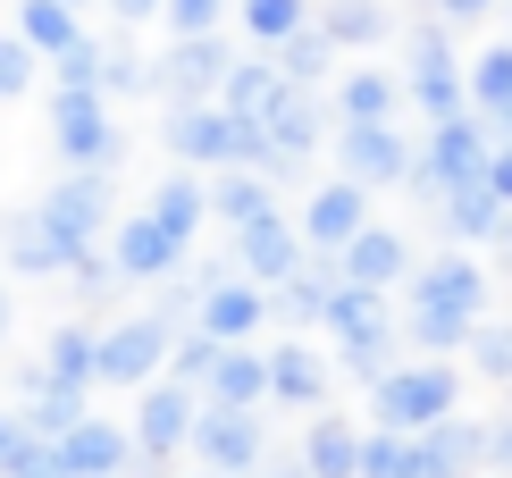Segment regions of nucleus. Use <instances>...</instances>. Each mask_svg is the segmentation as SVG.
<instances>
[{
    "label": "nucleus",
    "mask_w": 512,
    "mask_h": 478,
    "mask_svg": "<svg viewBox=\"0 0 512 478\" xmlns=\"http://www.w3.org/2000/svg\"><path fill=\"white\" fill-rule=\"evenodd\" d=\"M194 462L210 478H252L261 470V411H219V403H202V420H194Z\"/></svg>",
    "instance_id": "nucleus-8"
},
{
    "label": "nucleus",
    "mask_w": 512,
    "mask_h": 478,
    "mask_svg": "<svg viewBox=\"0 0 512 478\" xmlns=\"http://www.w3.org/2000/svg\"><path fill=\"white\" fill-rule=\"evenodd\" d=\"M336 160H345V177H353V185H370V193H378V185H403V177H412L420 151L395 135V118H370V126H345V135H336Z\"/></svg>",
    "instance_id": "nucleus-13"
},
{
    "label": "nucleus",
    "mask_w": 512,
    "mask_h": 478,
    "mask_svg": "<svg viewBox=\"0 0 512 478\" xmlns=\"http://www.w3.org/2000/svg\"><path fill=\"white\" fill-rule=\"evenodd\" d=\"M26 51H42V68H51L59 51H76L84 42V9L76 0H17V26H9Z\"/></svg>",
    "instance_id": "nucleus-23"
},
{
    "label": "nucleus",
    "mask_w": 512,
    "mask_h": 478,
    "mask_svg": "<svg viewBox=\"0 0 512 478\" xmlns=\"http://www.w3.org/2000/svg\"><path fill=\"white\" fill-rule=\"evenodd\" d=\"M471 101H479L487 118L512 110V42H487V51L471 59Z\"/></svg>",
    "instance_id": "nucleus-36"
},
{
    "label": "nucleus",
    "mask_w": 512,
    "mask_h": 478,
    "mask_svg": "<svg viewBox=\"0 0 512 478\" xmlns=\"http://www.w3.org/2000/svg\"><path fill=\"white\" fill-rule=\"evenodd\" d=\"M471 328H479V319H454V311H412V344H420V353H454V344H471Z\"/></svg>",
    "instance_id": "nucleus-39"
},
{
    "label": "nucleus",
    "mask_w": 512,
    "mask_h": 478,
    "mask_svg": "<svg viewBox=\"0 0 512 478\" xmlns=\"http://www.w3.org/2000/svg\"><path fill=\"white\" fill-rule=\"evenodd\" d=\"M504 252H512V227H504Z\"/></svg>",
    "instance_id": "nucleus-52"
},
{
    "label": "nucleus",
    "mask_w": 512,
    "mask_h": 478,
    "mask_svg": "<svg viewBox=\"0 0 512 478\" xmlns=\"http://www.w3.org/2000/svg\"><path fill=\"white\" fill-rule=\"evenodd\" d=\"M101 93H110V101L152 93V59H143V51H101Z\"/></svg>",
    "instance_id": "nucleus-41"
},
{
    "label": "nucleus",
    "mask_w": 512,
    "mask_h": 478,
    "mask_svg": "<svg viewBox=\"0 0 512 478\" xmlns=\"http://www.w3.org/2000/svg\"><path fill=\"white\" fill-rule=\"evenodd\" d=\"M437 9H445V17H479L487 0H437Z\"/></svg>",
    "instance_id": "nucleus-51"
},
{
    "label": "nucleus",
    "mask_w": 512,
    "mask_h": 478,
    "mask_svg": "<svg viewBox=\"0 0 512 478\" xmlns=\"http://www.w3.org/2000/svg\"><path fill=\"white\" fill-rule=\"evenodd\" d=\"M194 328L202 336H219V344H252L269 328V286H252V277H236V269H210V286H202V302H194Z\"/></svg>",
    "instance_id": "nucleus-11"
},
{
    "label": "nucleus",
    "mask_w": 512,
    "mask_h": 478,
    "mask_svg": "<svg viewBox=\"0 0 512 478\" xmlns=\"http://www.w3.org/2000/svg\"><path fill=\"white\" fill-rule=\"evenodd\" d=\"M110 260H118L126 286H160V277H177L185 260H194V244H177V235H168L152 210H135V219L110 227Z\"/></svg>",
    "instance_id": "nucleus-10"
},
{
    "label": "nucleus",
    "mask_w": 512,
    "mask_h": 478,
    "mask_svg": "<svg viewBox=\"0 0 512 478\" xmlns=\"http://www.w3.org/2000/svg\"><path fill=\"white\" fill-rule=\"evenodd\" d=\"M101 9H110V17H118V26H152V17L168 9V0H101Z\"/></svg>",
    "instance_id": "nucleus-46"
},
{
    "label": "nucleus",
    "mask_w": 512,
    "mask_h": 478,
    "mask_svg": "<svg viewBox=\"0 0 512 478\" xmlns=\"http://www.w3.org/2000/svg\"><path fill=\"white\" fill-rule=\"evenodd\" d=\"M336 277H345V286H370V294H387V286H403V277H412V244H403L395 227H361L345 252H336Z\"/></svg>",
    "instance_id": "nucleus-17"
},
{
    "label": "nucleus",
    "mask_w": 512,
    "mask_h": 478,
    "mask_svg": "<svg viewBox=\"0 0 512 478\" xmlns=\"http://www.w3.org/2000/svg\"><path fill=\"white\" fill-rule=\"evenodd\" d=\"M143 210H152V219L177 235V244H194V235H202V219H210V185L194 177V168H168V177L143 193Z\"/></svg>",
    "instance_id": "nucleus-24"
},
{
    "label": "nucleus",
    "mask_w": 512,
    "mask_h": 478,
    "mask_svg": "<svg viewBox=\"0 0 512 478\" xmlns=\"http://www.w3.org/2000/svg\"><path fill=\"white\" fill-rule=\"evenodd\" d=\"M219 353H227L219 336H202V328H177V344H168V378L202 395V386H210V369H219Z\"/></svg>",
    "instance_id": "nucleus-37"
},
{
    "label": "nucleus",
    "mask_w": 512,
    "mask_h": 478,
    "mask_svg": "<svg viewBox=\"0 0 512 478\" xmlns=\"http://www.w3.org/2000/svg\"><path fill=\"white\" fill-rule=\"evenodd\" d=\"M471 353L487 378H512V328H471Z\"/></svg>",
    "instance_id": "nucleus-45"
},
{
    "label": "nucleus",
    "mask_w": 512,
    "mask_h": 478,
    "mask_svg": "<svg viewBox=\"0 0 512 478\" xmlns=\"http://www.w3.org/2000/svg\"><path fill=\"white\" fill-rule=\"evenodd\" d=\"M462 93H471V84H462L454 51H445V34H437V26H420V34H412V101L429 110V126H437V118H454V110H462Z\"/></svg>",
    "instance_id": "nucleus-19"
},
{
    "label": "nucleus",
    "mask_w": 512,
    "mask_h": 478,
    "mask_svg": "<svg viewBox=\"0 0 512 478\" xmlns=\"http://www.w3.org/2000/svg\"><path fill=\"white\" fill-rule=\"evenodd\" d=\"M84 411H93V386H76V378H42V369H34V403H26V420H17V428H26V437H42V445H59V437L84 420Z\"/></svg>",
    "instance_id": "nucleus-25"
},
{
    "label": "nucleus",
    "mask_w": 512,
    "mask_h": 478,
    "mask_svg": "<svg viewBox=\"0 0 512 478\" xmlns=\"http://www.w3.org/2000/svg\"><path fill=\"white\" fill-rule=\"evenodd\" d=\"M303 252H311V244H303V227L277 210V219H261V227H244V235H236V277H252V286H269V294H277L294 269H303Z\"/></svg>",
    "instance_id": "nucleus-16"
},
{
    "label": "nucleus",
    "mask_w": 512,
    "mask_h": 478,
    "mask_svg": "<svg viewBox=\"0 0 512 478\" xmlns=\"http://www.w3.org/2000/svg\"><path fill=\"white\" fill-rule=\"evenodd\" d=\"M202 403H219V411H261V403H269V353L227 344L219 369H210V386H202Z\"/></svg>",
    "instance_id": "nucleus-22"
},
{
    "label": "nucleus",
    "mask_w": 512,
    "mask_h": 478,
    "mask_svg": "<svg viewBox=\"0 0 512 478\" xmlns=\"http://www.w3.org/2000/svg\"><path fill=\"white\" fill-rule=\"evenodd\" d=\"M34 76H42V51H26L17 34H0V101H26Z\"/></svg>",
    "instance_id": "nucleus-40"
},
{
    "label": "nucleus",
    "mask_w": 512,
    "mask_h": 478,
    "mask_svg": "<svg viewBox=\"0 0 512 478\" xmlns=\"http://www.w3.org/2000/svg\"><path fill=\"white\" fill-rule=\"evenodd\" d=\"M17 437H26V428H17L9 411H0V470H9V453H17Z\"/></svg>",
    "instance_id": "nucleus-50"
},
{
    "label": "nucleus",
    "mask_w": 512,
    "mask_h": 478,
    "mask_svg": "<svg viewBox=\"0 0 512 478\" xmlns=\"http://www.w3.org/2000/svg\"><path fill=\"white\" fill-rule=\"evenodd\" d=\"M0 478H68V470H59V445L17 437V453H9V470H0Z\"/></svg>",
    "instance_id": "nucleus-44"
},
{
    "label": "nucleus",
    "mask_w": 512,
    "mask_h": 478,
    "mask_svg": "<svg viewBox=\"0 0 512 478\" xmlns=\"http://www.w3.org/2000/svg\"><path fill=\"white\" fill-rule=\"evenodd\" d=\"M286 93V76H277V59L269 51H252V59H227V84H219V101L227 110H244V118H269V101Z\"/></svg>",
    "instance_id": "nucleus-29"
},
{
    "label": "nucleus",
    "mask_w": 512,
    "mask_h": 478,
    "mask_svg": "<svg viewBox=\"0 0 512 478\" xmlns=\"http://www.w3.org/2000/svg\"><path fill=\"white\" fill-rule=\"evenodd\" d=\"M303 470L311 478H361V428L353 420H311L303 428Z\"/></svg>",
    "instance_id": "nucleus-27"
},
{
    "label": "nucleus",
    "mask_w": 512,
    "mask_h": 478,
    "mask_svg": "<svg viewBox=\"0 0 512 478\" xmlns=\"http://www.w3.org/2000/svg\"><path fill=\"white\" fill-rule=\"evenodd\" d=\"M504 126H512V110H504Z\"/></svg>",
    "instance_id": "nucleus-53"
},
{
    "label": "nucleus",
    "mask_w": 512,
    "mask_h": 478,
    "mask_svg": "<svg viewBox=\"0 0 512 478\" xmlns=\"http://www.w3.org/2000/svg\"><path fill=\"white\" fill-rule=\"evenodd\" d=\"M9 328H17V286L0 277V344H9Z\"/></svg>",
    "instance_id": "nucleus-49"
},
{
    "label": "nucleus",
    "mask_w": 512,
    "mask_h": 478,
    "mask_svg": "<svg viewBox=\"0 0 512 478\" xmlns=\"http://www.w3.org/2000/svg\"><path fill=\"white\" fill-rule=\"evenodd\" d=\"M227 17H236V0H168L160 26L168 42H185V34H227Z\"/></svg>",
    "instance_id": "nucleus-38"
},
{
    "label": "nucleus",
    "mask_w": 512,
    "mask_h": 478,
    "mask_svg": "<svg viewBox=\"0 0 512 478\" xmlns=\"http://www.w3.org/2000/svg\"><path fill=\"white\" fill-rule=\"evenodd\" d=\"M59 470H68V478H126V470H135V428L84 411L68 437H59Z\"/></svg>",
    "instance_id": "nucleus-15"
},
{
    "label": "nucleus",
    "mask_w": 512,
    "mask_h": 478,
    "mask_svg": "<svg viewBox=\"0 0 512 478\" xmlns=\"http://www.w3.org/2000/svg\"><path fill=\"white\" fill-rule=\"evenodd\" d=\"M210 219H219L227 235L277 219V185H269V168H219V177H210Z\"/></svg>",
    "instance_id": "nucleus-20"
},
{
    "label": "nucleus",
    "mask_w": 512,
    "mask_h": 478,
    "mask_svg": "<svg viewBox=\"0 0 512 478\" xmlns=\"http://www.w3.org/2000/svg\"><path fill=\"white\" fill-rule=\"evenodd\" d=\"M319 126H328V110H319L311 93H294V84H286V93L269 101V118H261V135H269V177L303 160V151L319 143Z\"/></svg>",
    "instance_id": "nucleus-21"
},
{
    "label": "nucleus",
    "mask_w": 512,
    "mask_h": 478,
    "mask_svg": "<svg viewBox=\"0 0 512 478\" xmlns=\"http://www.w3.org/2000/svg\"><path fill=\"white\" fill-rule=\"evenodd\" d=\"M294 227H303V244H311V252H328V260H336L361 227H370V185H353V177L319 185L311 202H303V219H294Z\"/></svg>",
    "instance_id": "nucleus-14"
},
{
    "label": "nucleus",
    "mask_w": 512,
    "mask_h": 478,
    "mask_svg": "<svg viewBox=\"0 0 512 478\" xmlns=\"http://www.w3.org/2000/svg\"><path fill=\"white\" fill-rule=\"evenodd\" d=\"M445 227H454L462 235V244H496V235H504V202H496V185H454V193H445Z\"/></svg>",
    "instance_id": "nucleus-30"
},
{
    "label": "nucleus",
    "mask_w": 512,
    "mask_h": 478,
    "mask_svg": "<svg viewBox=\"0 0 512 478\" xmlns=\"http://www.w3.org/2000/svg\"><path fill=\"white\" fill-rule=\"evenodd\" d=\"M42 219L68 235V244H101V235L118 227V210H110V168H68V177L42 193Z\"/></svg>",
    "instance_id": "nucleus-9"
},
{
    "label": "nucleus",
    "mask_w": 512,
    "mask_h": 478,
    "mask_svg": "<svg viewBox=\"0 0 512 478\" xmlns=\"http://www.w3.org/2000/svg\"><path fill=\"white\" fill-rule=\"evenodd\" d=\"M487 160H496L487 126H479L471 110H454V118H437V126H429V151L412 160V177H420V185H437V193H454V185H479V177H487Z\"/></svg>",
    "instance_id": "nucleus-6"
},
{
    "label": "nucleus",
    "mask_w": 512,
    "mask_h": 478,
    "mask_svg": "<svg viewBox=\"0 0 512 478\" xmlns=\"http://www.w3.org/2000/svg\"><path fill=\"white\" fill-rule=\"evenodd\" d=\"M51 143L68 168H110L126 151L118 118H110V93H51Z\"/></svg>",
    "instance_id": "nucleus-4"
},
{
    "label": "nucleus",
    "mask_w": 512,
    "mask_h": 478,
    "mask_svg": "<svg viewBox=\"0 0 512 478\" xmlns=\"http://www.w3.org/2000/svg\"><path fill=\"white\" fill-rule=\"evenodd\" d=\"M269 59H277V76H286L294 93H311V84H319V76L336 68V42L319 34V26H303V34H294V42H277Z\"/></svg>",
    "instance_id": "nucleus-34"
},
{
    "label": "nucleus",
    "mask_w": 512,
    "mask_h": 478,
    "mask_svg": "<svg viewBox=\"0 0 512 478\" xmlns=\"http://www.w3.org/2000/svg\"><path fill=\"white\" fill-rule=\"evenodd\" d=\"M168 151L177 168H269V135L261 118L227 110V101H194V110H168Z\"/></svg>",
    "instance_id": "nucleus-1"
},
{
    "label": "nucleus",
    "mask_w": 512,
    "mask_h": 478,
    "mask_svg": "<svg viewBox=\"0 0 512 478\" xmlns=\"http://www.w3.org/2000/svg\"><path fill=\"white\" fill-rule=\"evenodd\" d=\"M487 462H496V470H512V420H496V428H487Z\"/></svg>",
    "instance_id": "nucleus-48"
},
{
    "label": "nucleus",
    "mask_w": 512,
    "mask_h": 478,
    "mask_svg": "<svg viewBox=\"0 0 512 478\" xmlns=\"http://www.w3.org/2000/svg\"><path fill=\"white\" fill-rule=\"evenodd\" d=\"M93 369H101V336H93V328L59 319V328L42 336V378H76V386H93Z\"/></svg>",
    "instance_id": "nucleus-31"
},
{
    "label": "nucleus",
    "mask_w": 512,
    "mask_h": 478,
    "mask_svg": "<svg viewBox=\"0 0 512 478\" xmlns=\"http://www.w3.org/2000/svg\"><path fill=\"white\" fill-rule=\"evenodd\" d=\"M168 344H177V328H168L160 311L101 328V369H93V386H126V395H143V386L168 369Z\"/></svg>",
    "instance_id": "nucleus-3"
},
{
    "label": "nucleus",
    "mask_w": 512,
    "mask_h": 478,
    "mask_svg": "<svg viewBox=\"0 0 512 478\" xmlns=\"http://www.w3.org/2000/svg\"><path fill=\"white\" fill-rule=\"evenodd\" d=\"M194 420H202V395H194V386H177V378L160 369V378L135 395V453H152V462L185 453V445H194Z\"/></svg>",
    "instance_id": "nucleus-7"
},
{
    "label": "nucleus",
    "mask_w": 512,
    "mask_h": 478,
    "mask_svg": "<svg viewBox=\"0 0 512 478\" xmlns=\"http://www.w3.org/2000/svg\"><path fill=\"white\" fill-rule=\"evenodd\" d=\"M269 403H294V411L328 403V369L311 344H269Z\"/></svg>",
    "instance_id": "nucleus-26"
},
{
    "label": "nucleus",
    "mask_w": 512,
    "mask_h": 478,
    "mask_svg": "<svg viewBox=\"0 0 512 478\" xmlns=\"http://www.w3.org/2000/svg\"><path fill=\"white\" fill-rule=\"evenodd\" d=\"M454 403H462V386H454V369H445V361L387 369V378L370 386L378 428H395V437H429V428H445V420H454Z\"/></svg>",
    "instance_id": "nucleus-2"
},
{
    "label": "nucleus",
    "mask_w": 512,
    "mask_h": 478,
    "mask_svg": "<svg viewBox=\"0 0 512 478\" xmlns=\"http://www.w3.org/2000/svg\"><path fill=\"white\" fill-rule=\"evenodd\" d=\"M51 76H59V93H101V42L84 34L76 51H59V59H51Z\"/></svg>",
    "instance_id": "nucleus-42"
},
{
    "label": "nucleus",
    "mask_w": 512,
    "mask_h": 478,
    "mask_svg": "<svg viewBox=\"0 0 512 478\" xmlns=\"http://www.w3.org/2000/svg\"><path fill=\"white\" fill-rule=\"evenodd\" d=\"M84 252H93V244H68V235L42 219V202L26 210V219L0 227V269H9V277H68Z\"/></svg>",
    "instance_id": "nucleus-12"
},
{
    "label": "nucleus",
    "mask_w": 512,
    "mask_h": 478,
    "mask_svg": "<svg viewBox=\"0 0 512 478\" xmlns=\"http://www.w3.org/2000/svg\"><path fill=\"white\" fill-rule=\"evenodd\" d=\"M361 478H429V445L395 437V428H370L361 437Z\"/></svg>",
    "instance_id": "nucleus-32"
},
{
    "label": "nucleus",
    "mask_w": 512,
    "mask_h": 478,
    "mask_svg": "<svg viewBox=\"0 0 512 478\" xmlns=\"http://www.w3.org/2000/svg\"><path fill=\"white\" fill-rule=\"evenodd\" d=\"M311 26L328 34L336 51H353V42H361V51H370V42L387 34V9H378V0H328V9H319Z\"/></svg>",
    "instance_id": "nucleus-33"
},
{
    "label": "nucleus",
    "mask_w": 512,
    "mask_h": 478,
    "mask_svg": "<svg viewBox=\"0 0 512 478\" xmlns=\"http://www.w3.org/2000/svg\"><path fill=\"white\" fill-rule=\"evenodd\" d=\"M487 185H496V202L512 210V143H496V160H487Z\"/></svg>",
    "instance_id": "nucleus-47"
},
{
    "label": "nucleus",
    "mask_w": 512,
    "mask_h": 478,
    "mask_svg": "<svg viewBox=\"0 0 512 478\" xmlns=\"http://www.w3.org/2000/svg\"><path fill=\"white\" fill-rule=\"evenodd\" d=\"M227 34H185V42H168V59H152V93L168 101V110H194V101H219V84H227Z\"/></svg>",
    "instance_id": "nucleus-5"
},
{
    "label": "nucleus",
    "mask_w": 512,
    "mask_h": 478,
    "mask_svg": "<svg viewBox=\"0 0 512 478\" xmlns=\"http://www.w3.org/2000/svg\"><path fill=\"white\" fill-rule=\"evenodd\" d=\"M479 302H487V277H479V260H471V252H445V260H429V269L412 277V311L479 319Z\"/></svg>",
    "instance_id": "nucleus-18"
},
{
    "label": "nucleus",
    "mask_w": 512,
    "mask_h": 478,
    "mask_svg": "<svg viewBox=\"0 0 512 478\" xmlns=\"http://www.w3.org/2000/svg\"><path fill=\"white\" fill-rule=\"evenodd\" d=\"M68 286H76V302H93V311H101V302H110V294L126 286V277H118V260H101V252H84L76 269H68Z\"/></svg>",
    "instance_id": "nucleus-43"
},
{
    "label": "nucleus",
    "mask_w": 512,
    "mask_h": 478,
    "mask_svg": "<svg viewBox=\"0 0 512 478\" xmlns=\"http://www.w3.org/2000/svg\"><path fill=\"white\" fill-rule=\"evenodd\" d=\"M336 118H345V126L395 118V76H378V68H353L345 84H336Z\"/></svg>",
    "instance_id": "nucleus-35"
},
{
    "label": "nucleus",
    "mask_w": 512,
    "mask_h": 478,
    "mask_svg": "<svg viewBox=\"0 0 512 478\" xmlns=\"http://www.w3.org/2000/svg\"><path fill=\"white\" fill-rule=\"evenodd\" d=\"M311 17H319L311 0H236V26H244L252 51H277V42H294Z\"/></svg>",
    "instance_id": "nucleus-28"
}]
</instances>
